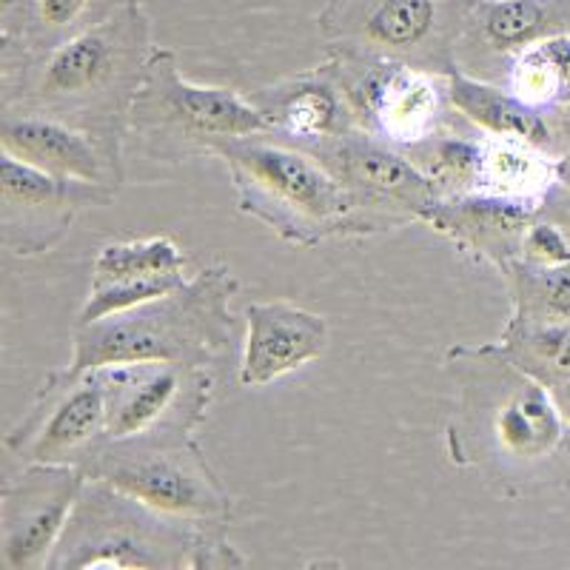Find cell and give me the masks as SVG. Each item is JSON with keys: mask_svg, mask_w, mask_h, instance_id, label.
Here are the masks:
<instances>
[{"mask_svg": "<svg viewBox=\"0 0 570 570\" xmlns=\"http://www.w3.org/2000/svg\"><path fill=\"white\" fill-rule=\"evenodd\" d=\"M468 9L454 0H337L320 23L328 49L448 75Z\"/></svg>", "mask_w": 570, "mask_h": 570, "instance_id": "cell-8", "label": "cell"}, {"mask_svg": "<svg viewBox=\"0 0 570 570\" xmlns=\"http://www.w3.org/2000/svg\"><path fill=\"white\" fill-rule=\"evenodd\" d=\"M203 525L142 505L120 488L86 476L46 570H191Z\"/></svg>", "mask_w": 570, "mask_h": 570, "instance_id": "cell-6", "label": "cell"}, {"mask_svg": "<svg viewBox=\"0 0 570 570\" xmlns=\"http://www.w3.org/2000/svg\"><path fill=\"white\" fill-rule=\"evenodd\" d=\"M186 279V274H166V277H131V279H109V283H91L83 305L78 312V323L89 325L98 320L111 317V314L129 312L135 305L149 303V299L163 297L175 292L177 285Z\"/></svg>", "mask_w": 570, "mask_h": 570, "instance_id": "cell-27", "label": "cell"}, {"mask_svg": "<svg viewBox=\"0 0 570 570\" xmlns=\"http://www.w3.org/2000/svg\"><path fill=\"white\" fill-rule=\"evenodd\" d=\"M511 292V320L519 323H570V263L568 266H533L511 259L502 268Z\"/></svg>", "mask_w": 570, "mask_h": 570, "instance_id": "cell-24", "label": "cell"}, {"mask_svg": "<svg viewBox=\"0 0 570 570\" xmlns=\"http://www.w3.org/2000/svg\"><path fill=\"white\" fill-rule=\"evenodd\" d=\"M268 131L252 98L188 80L171 49L157 46L129 111V137L157 163L214 157L220 146Z\"/></svg>", "mask_w": 570, "mask_h": 570, "instance_id": "cell-5", "label": "cell"}, {"mask_svg": "<svg viewBox=\"0 0 570 570\" xmlns=\"http://www.w3.org/2000/svg\"><path fill=\"white\" fill-rule=\"evenodd\" d=\"M454 411L445 425L448 460L471 468L517 497L568 448V425L551 389L493 343H454L445 351Z\"/></svg>", "mask_w": 570, "mask_h": 570, "instance_id": "cell-1", "label": "cell"}, {"mask_svg": "<svg viewBox=\"0 0 570 570\" xmlns=\"http://www.w3.org/2000/svg\"><path fill=\"white\" fill-rule=\"evenodd\" d=\"M557 186V160L544 155L542 146H533L528 140H513V137L485 135L480 191L548 203Z\"/></svg>", "mask_w": 570, "mask_h": 570, "instance_id": "cell-21", "label": "cell"}, {"mask_svg": "<svg viewBox=\"0 0 570 570\" xmlns=\"http://www.w3.org/2000/svg\"><path fill=\"white\" fill-rule=\"evenodd\" d=\"M117 191L49 175L0 151V243L14 257L52 252L86 208H104Z\"/></svg>", "mask_w": 570, "mask_h": 570, "instance_id": "cell-13", "label": "cell"}, {"mask_svg": "<svg viewBox=\"0 0 570 570\" xmlns=\"http://www.w3.org/2000/svg\"><path fill=\"white\" fill-rule=\"evenodd\" d=\"M502 83L542 111L570 104V32H557L522 49Z\"/></svg>", "mask_w": 570, "mask_h": 570, "instance_id": "cell-22", "label": "cell"}, {"mask_svg": "<svg viewBox=\"0 0 570 570\" xmlns=\"http://www.w3.org/2000/svg\"><path fill=\"white\" fill-rule=\"evenodd\" d=\"M328 63L348 91L360 129L396 149L420 146L451 124L445 75L337 49H328Z\"/></svg>", "mask_w": 570, "mask_h": 570, "instance_id": "cell-11", "label": "cell"}, {"mask_svg": "<svg viewBox=\"0 0 570 570\" xmlns=\"http://www.w3.org/2000/svg\"><path fill=\"white\" fill-rule=\"evenodd\" d=\"M109 442V391L104 371L55 368L32 405L3 436V451L20 465H78L89 471Z\"/></svg>", "mask_w": 570, "mask_h": 570, "instance_id": "cell-10", "label": "cell"}, {"mask_svg": "<svg viewBox=\"0 0 570 570\" xmlns=\"http://www.w3.org/2000/svg\"><path fill=\"white\" fill-rule=\"evenodd\" d=\"M519 259L533 266H568L570 263V232L553 220H537L528 226L519 248Z\"/></svg>", "mask_w": 570, "mask_h": 570, "instance_id": "cell-28", "label": "cell"}, {"mask_svg": "<svg viewBox=\"0 0 570 570\" xmlns=\"http://www.w3.org/2000/svg\"><path fill=\"white\" fill-rule=\"evenodd\" d=\"M86 471L78 465H20L0 488V562L7 570H46L66 531Z\"/></svg>", "mask_w": 570, "mask_h": 570, "instance_id": "cell-14", "label": "cell"}, {"mask_svg": "<svg viewBox=\"0 0 570 570\" xmlns=\"http://www.w3.org/2000/svg\"><path fill=\"white\" fill-rule=\"evenodd\" d=\"M232 180L237 212L272 228L279 240L314 248L354 237V208L343 183L314 151L263 131L217 149Z\"/></svg>", "mask_w": 570, "mask_h": 570, "instance_id": "cell-4", "label": "cell"}, {"mask_svg": "<svg viewBox=\"0 0 570 570\" xmlns=\"http://www.w3.org/2000/svg\"><path fill=\"white\" fill-rule=\"evenodd\" d=\"M243 317L246 343L237 363L243 389H266L320 360L328 348V320L292 299H257L246 305Z\"/></svg>", "mask_w": 570, "mask_h": 570, "instance_id": "cell-16", "label": "cell"}, {"mask_svg": "<svg viewBox=\"0 0 570 570\" xmlns=\"http://www.w3.org/2000/svg\"><path fill=\"white\" fill-rule=\"evenodd\" d=\"M305 149L314 151L348 191L354 237H376L422 223L428 208L442 197L440 186L411 160L409 151L363 129Z\"/></svg>", "mask_w": 570, "mask_h": 570, "instance_id": "cell-9", "label": "cell"}, {"mask_svg": "<svg viewBox=\"0 0 570 570\" xmlns=\"http://www.w3.org/2000/svg\"><path fill=\"white\" fill-rule=\"evenodd\" d=\"M252 100L266 117L268 131L297 146H317L360 129L348 91L328 60L254 91Z\"/></svg>", "mask_w": 570, "mask_h": 570, "instance_id": "cell-19", "label": "cell"}, {"mask_svg": "<svg viewBox=\"0 0 570 570\" xmlns=\"http://www.w3.org/2000/svg\"><path fill=\"white\" fill-rule=\"evenodd\" d=\"M155 49L149 18L129 0L63 43L3 63L0 109L63 117L126 146L131 104Z\"/></svg>", "mask_w": 570, "mask_h": 570, "instance_id": "cell-2", "label": "cell"}, {"mask_svg": "<svg viewBox=\"0 0 570 570\" xmlns=\"http://www.w3.org/2000/svg\"><path fill=\"white\" fill-rule=\"evenodd\" d=\"M499 343L539 383L570 376V323H519L508 320Z\"/></svg>", "mask_w": 570, "mask_h": 570, "instance_id": "cell-26", "label": "cell"}, {"mask_svg": "<svg viewBox=\"0 0 570 570\" xmlns=\"http://www.w3.org/2000/svg\"><path fill=\"white\" fill-rule=\"evenodd\" d=\"M542 208L544 203L493 191H460L442 195L428 208L422 223L454 243L456 252L502 272L511 259L519 257L522 237Z\"/></svg>", "mask_w": 570, "mask_h": 570, "instance_id": "cell-17", "label": "cell"}, {"mask_svg": "<svg viewBox=\"0 0 570 570\" xmlns=\"http://www.w3.org/2000/svg\"><path fill=\"white\" fill-rule=\"evenodd\" d=\"M445 83L454 115L482 135L528 140L542 149L551 146L553 131L544 120V111L525 104L505 83L471 75L460 66L448 71Z\"/></svg>", "mask_w": 570, "mask_h": 570, "instance_id": "cell-20", "label": "cell"}, {"mask_svg": "<svg viewBox=\"0 0 570 570\" xmlns=\"http://www.w3.org/2000/svg\"><path fill=\"white\" fill-rule=\"evenodd\" d=\"M243 564H248V559L223 537V528H203L200 539H197L195 559H191V570H223L243 568Z\"/></svg>", "mask_w": 570, "mask_h": 570, "instance_id": "cell-29", "label": "cell"}, {"mask_svg": "<svg viewBox=\"0 0 570 570\" xmlns=\"http://www.w3.org/2000/svg\"><path fill=\"white\" fill-rule=\"evenodd\" d=\"M0 151L49 175L117 191L126 183L124 146L43 111L0 109Z\"/></svg>", "mask_w": 570, "mask_h": 570, "instance_id": "cell-15", "label": "cell"}, {"mask_svg": "<svg viewBox=\"0 0 570 570\" xmlns=\"http://www.w3.org/2000/svg\"><path fill=\"white\" fill-rule=\"evenodd\" d=\"M188 254L171 237H131V240H109L98 248L91 263V283L131 277H166L186 274Z\"/></svg>", "mask_w": 570, "mask_h": 570, "instance_id": "cell-25", "label": "cell"}, {"mask_svg": "<svg viewBox=\"0 0 570 570\" xmlns=\"http://www.w3.org/2000/svg\"><path fill=\"white\" fill-rule=\"evenodd\" d=\"M568 32L564 0H473L456 43V66L488 80H505L522 49Z\"/></svg>", "mask_w": 570, "mask_h": 570, "instance_id": "cell-18", "label": "cell"}, {"mask_svg": "<svg viewBox=\"0 0 570 570\" xmlns=\"http://www.w3.org/2000/svg\"><path fill=\"white\" fill-rule=\"evenodd\" d=\"M86 476L191 525L226 528L234 517V497L195 434L109 440Z\"/></svg>", "mask_w": 570, "mask_h": 570, "instance_id": "cell-7", "label": "cell"}, {"mask_svg": "<svg viewBox=\"0 0 570 570\" xmlns=\"http://www.w3.org/2000/svg\"><path fill=\"white\" fill-rule=\"evenodd\" d=\"M557 169H559V186H570V155L557 160Z\"/></svg>", "mask_w": 570, "mask_h": 570, "instance_id": "cell-30", "label": "cell"}, {"mask_svg": "<svg viewBox=\"0 0 570 570\" xmlns=\"http://www.w3.org/2000/svg\"><path fill=\"white\" fill-rule=\"evenodd\" d=\"M240 292L223 263L200 268L175 292L129 312L89 325H75L71 371H95L129 363H183L217 368L237 351V317L232 303Z\"/></svg>", "mask_w": 570, "mask_h": 570, "instance_id": "cell-3", "label": "cell"}, {"mask_svg": "<svg viewBox=\"0 0 570 570\" xmlns=\"http://www.w3.org/2000/svg\"><path fill=\"white\" fill-rule=\"evenodd\" d=\"M402 151H409L411 160L440 186L442 195L480 191L485 135L473 126L471 131H456L454 120H451L434 137Z\"/></svg>", "mask_w": 570, "mask_h": 570, "instance_id": "cell-23", "label": "cell"}, {"mask_svg": "<svg viewBox=\"0 0 570 570\" xmlns=\"http://www.w3.org/2000/svg\"><path fill=\"white\" fill-rule=\"evenodd\" d=\"M104 371L109 440L191 436L208 420L220 371L183 363H129Z\"/></svg>", "mask_w": 570, "mask_h": 570, "instance_id": "cell-12", "label": "cell"}]
</instances>
